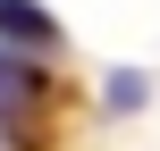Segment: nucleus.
Returning <instances> with one entry per match:
<instances>
[{
    "mask_svg": "<svg viewBox=\"0 0 160 151\" xmlns=\"http://www.w3.org/2000/svg\"><path fill=\"white\" fill-rule=\"evenodd\" d=\"M0 34H8V42L51 50V42H59V17H51V8H34V0H0Z\"/></svg>",
    "mask_w": 160,
    "mask_h": 151,
    "instance_id": "nucleus-1",
    "label": "nucleus"
},
{
    "mask_svg": "<svg viewBox=\"0 0 160 151\" xmlns=\"http://www.w3.org/2000/svg\"><path fill=\"white\" fill-rule=\"evenodd\" d=\"M17 84H25V76H17V59L0 50V92H17Z\"/></svg>",
    "mask_w": 160,
    "mask_h": 151,
    "instance_id": "nucleus-2",
    "label": "nucleus"
}]
</instances>
